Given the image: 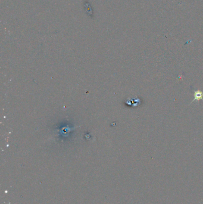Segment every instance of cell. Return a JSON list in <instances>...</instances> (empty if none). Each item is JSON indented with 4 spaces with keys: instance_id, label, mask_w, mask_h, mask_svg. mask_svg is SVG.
Returning a JSON list of instances; mask_svg holds the SVG:
<instances>
[{
    "instance_id": "cell-1",
    "label": "cell",
    "mask_w": 203,
    "mask_h": 204,
    "mask_svg": "<svg viewBox=\"0 0 203 204\" xmlns=\"http://www.w3.org/2000/svg\"><path fill=\"white\" fill-rule=\"evenodd\" d=\"M203 97V93L200 90H197V91H194V99H193V100L192 101V102L194 101H199L200 100H202Z\"/></svg>"
}]
</instances>
